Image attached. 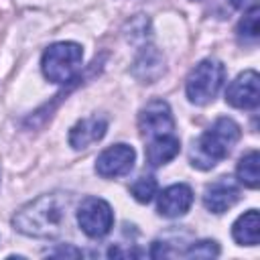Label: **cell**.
I'll return each instance as SVG.
<instances>
[{
	"label": "cell",
	"mask_w": 260,
	"mask_h": 260,
	"mask_svg": "<svg viewBox=\"0 0 260 260\" xmlns=\"http://www.w3.org/2000/svg\"><path fill=\"white\" fill-rule=\"evenodd\" d=\"M185 258H215L219 256V246L215 240H199V242H193L185 252H183Z\"/></svg>",
	"instance_id": "ac0fdd59"
},
{
	"label": "cell",
	"mask_w": 260,
	"mask_h": 260,
	"mask_svg": "<svg viewBox=\"0 0 260 260\" xmlns=\"http://www.w3.org/2000/svg\"><path fill=\"white\" fill-rule=\"evenodd\" d=\"M258 14H260L258 6H254V8H250V10L246 12V16L240 20V26H238L240 39H244V41H248V43H254V41L258 39V32H260Z\"/></svg>",
	"instance_id": "e0dca14e"
},
{
	"label": "cell",
	"mask_w": 260,
	"mask_h": 260,
	"mask_svg": "<svg viewBox=\"0 0 260 260\" xmlns=\"http://www.w3.org/2000/svg\"><path fill=\"white\" fill-rule=\"evenodd\" d=\"M83 61V49L77 43H55L45 49L41 59L43 75L53 83H67L75 77Z\"/></svg>",
	"instance_id": "277c9868"
},
{
	"label": "cell",
	"mask_w": 260,
	"mask_h": 260,
	"mask_svg": "<svg viewBox=\"0 0 260 260\" xmlns=\"http://www.w3.org/2000/svg\"><path fill=\"white\" fill-rule=\"evenodd\" d=\"M240 199V187L230 177H219L217 181L209 183L203 193V205L211 213L228 211Z\"/></svg>",
	"instance_id": "9c48e42d"
},
{
	"label": "cell",
	"mask_w": 260,
	"mask_h": 260,
	"mask_svg": "<svg viewBox=\"0 0 260 260\" xmlns=\"http://www.w3.org/2000/svg\"><path fill=\"white\" fill-rule=\"evenodd\" d=\"M138 130L146 138L173 134L175 120L169 104L165 100H150L138 114Z\"/></svg>",
	"instance_id": "8992f818"
},
{
	"label": "cell",
	"mask_w": 260,
	"mask_h": 260,
	"mask_svg": "<svg viewBox=\"0 0 260 260\" xmlns=\"http://www.w3.org/2000/svg\"><path fill=\"white\" fill-rule=\"evenodd\" d=\"M165 73V57L156 47H142L132 65V75L142 83H152Z\"/></svg>",
	"instance_id": "7c38bea8"
},
{
	"label": "cell",
	"mask_w": 260,
	"mask_h": 260,
	"mask_svg": "<svg viewBox=\"0 0 260 260\" xmlns=\"http://www.w3.org/2000/svg\"><path fill=\"white\" fill-rule=\"evenodd\" d=\"M230 4L234 8H238V10H250V8H254L258 4V0H230Z\"/></svg>",
	"instance_id": "d6986e66"
},
{
	"label": "cell",
	"mask_w": 260,
	"mask_h": 260,
	"mask_svg": "<svg viewBox=\"0 0 260 260\" xmlns=\"http://www.w3.org/2000/svg\"><path fill=\"white\" fill-rule=\"evenodd\" d=\"M225 102L240 110H254L260 102V77L254 69L240 73L225 91Z\"/></svg>",
	"instance_id": "ba28073f"
},
{
	"label": "cell",
	"mask_w": 260,
	"mask_h": 260,
	"mask_svg": "<svg viewBox=\"0 0 260 260\" xmlns=\"http://www.w3.org/2000/svg\"><path fill=\"white\" fill-rule=\"evenodd\" d=\"M134 158H136V152L130 144L120 142V144L108 146L95 158V173L104 179H114V177L128 175L134 167Z\"/></svg>",
	"instance_id": "52a82bcc"
},
{
	"label": "cell",
	"mask_w": 260,
	"mask_h": 260,
	"mask_svg": "<svg viewBox=\"0 0 260 260\" xmlns=\"http://www.w3.org/2000/svg\"><path fill=\"white\" fill-rule=\"evenodd\" d=\"M51 256H81V252L75 248H59L57 252H51Z\"/></svg>",
	"instance_id": "ffe728a7"
},
{
	"label": "cell",
	"mask_w": 260,
	"mask_h": 260,
	"mask_svg": "<svg viewBox=\"0 0 260 260\" xmlns=\"http://www.w3.org/2000/svg\"><path fill=\"white\" fill-rule=\"evenodd\" d=\"M225 81V67L217 59H203L199 61L185 81V91L191 104L205 106L213 102L217 91Z\"/></svg>",
	"instance_id": "3957f363"
},
{
	"label": "cell",
	"mask_w": 260,
	"mask_h": 260,
	"mask_svg": "<svg viewBox=\"0 0 260 260\" xmlns=\"http://www.w3.org/2000/svg\"><path fill=\"white\" fill-rule=\"evenodd\" d=\"M77 223L81 232L93 240L104 238L114 225V211L100 197H85L77 207Z\"/></svg>",
	"instance_id": "5b68a950"
},
{
	"label": "cell",
	"mask_w": 260,
	"mask_h": 260,
	"mask_svg": "<svg viewBox=\"0 0 260 260\" xmlns=\"http://www.w3.org/2000/svg\"><path fill=\"white\" fill-rule=\"evenodd\" d=\"M236 175H238V181L250 189H256L258 183H260V154L258 150H250L246 152L238 167H236Z\"/></svg>",
	"instance_id": "9a60e30c"
},
{
	"label": "cell",
	"mask_w": 260,
	"mask_h": 260,
	"mask_svg": "<svg viewBox=\"0 0 260 260\" xmlns=\"http://www.w3.org/2000/svg\"><path fill=\"white\" fill-rule=\"evenodd\" d=\"M71 205V195L67 193H47L26 205H22L14 217L12 225L16 232L28 238L53 240L59 238L67 225V211Z\"/></svg>",
	"instance_id": "6da1fadb"
},
{
	"label": "cell",
	"mask_w": 260,
	"mask_h": 260,
	"mask_svg": "<svg viewBox=\"0 0 260 260\" xmlns=\"http://www.w3.org/2000/svg\"><path fill=\"white\" fill-rule=\"evenodd\" d=\"M193 203V191L185 183L171 185L158 195V213L162 217H181Z\"/></svg>",
	"instance_id": "30bf717a"
},
{
	"label": "cell",
	"mask_w": 260,
	"mask_h": 260,
	"mask_svg": "<svg viewBox=\"0 0 260 260\" xmlns=\"http://www.w3.org/2000/svg\"><path fill=\"white\" fill-rule=\"evenodd\" d=\"M232 236L240 246H256L260 238V215L256 209H248L242 213L234 225H232Z\"/></svg>",
	"instance_id": "5bb4252c"
},
{
	"label": "cell",
	"mask_w": 260,
	"mask_h": 260,
	"mask_svg": "<svg viewBox=\"0 0 260 260\" xmlns=\"http://www.w3.org/2000/svg\"><path fill=\"white\" fill-rule=\"evenodd\" d=\"M106 130H108L106 118H102V116L83 118V120H79V122L69 130V144H71L75 150L87 148L89 144L102 140V138L106 136Z\"/></svg>",
	"instance_id": "8fae6325"
},
{
	"label": "cell",
	"mask_w": 260,
	"mask_h": 260,
	"mask_svg": "<svg viewBox=\"0 0 260 260\" xmlns=\"http://www.w3.org/2000/svg\"><path fill=\"white\" fill-rule=\"evenodd\" d=\"M156 189H158V185H156V179H154L152 175H142V177H138V179L130 185L132 197H134L136 201H140V203H148V201L156 195Z\"/></svg>",
	"instance_id": "2e32d148"
},
{
	"label": "cell",
	"mask_w": 260,
	"mask_h": 260,
	"mask_svg": "<svg viewBox=\"0 0 260 260\" xmlns=\"http://www.w3.org/2000/svg\"><path fill=\"white\" fill-rule=\"evenodd\" d=\"M240 136H242V130L232 118H225V116L217 118L197 140H193L189 150L191 165L201 171L213 169L232 152Z\"/></svg>",
	"instance_id": "7a4b0ae2"
},
{
	"label": "cell",
	"mask_w": 260,
	"mask_h": 260,
	"mask_svg": "<svg viewBox=\"0 0 260 260\" xmlns=\"http://www.w3.org/2000/svg\"><path fill=\"white\" fill-rule=\"evenodd\" d=\"M181 150V142L175 134H165V136H154L148 138L146 144V162L150 167H160L173 160Z\"/></svg>",
	"instance_id": "4fadbf2b"
}]
</instances>
